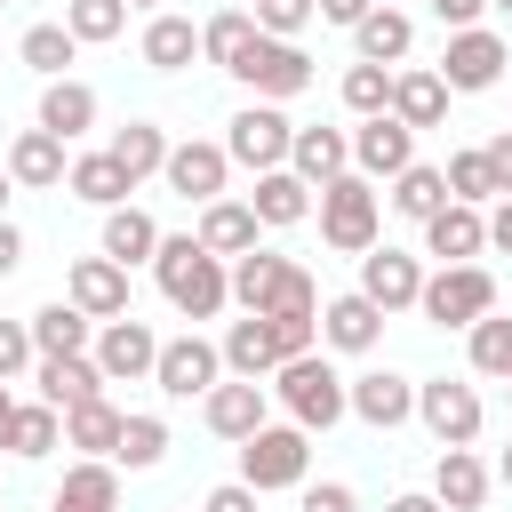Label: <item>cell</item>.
Here are the masks:
<instances>
[{
  "instance_id": "obj_14",
  "label": "cell",
  "mask_w": 512,
  "mask_h": 512,
  "mask_svg": "<svg viewBox=\"0 0 512 512\" xmlns=\"http://www.w3.org/2000/svg\"><path fill=\"white\" fill-rule=\"evenodd\" d=\"M344 408H352L360 424L392 432V424H408V416H416V384H408V376H392V368H368V376H352V384H344Z\"/></svg>"
},
{
  "instance_id": "obj_5",
  "label": "cell",
  "mask_w": 512,
  "mask_h": 512,
  "mask_svg": "<svg viewBox=\"0 0 512 512\" xmlns=\"http://www.w3.org/2000/svg\"><path fill=\"white\" fill-rule=\"evenodd\" d=\"M424 320L432 328H472V320H488L496 312V280L480 272V264H448V272H432L424 280Z\"/></svg>"
},
{
  "instance_id": "obj_37",
  "label": "cell",
  "mask_w": 512,
  "mask_h": 512,
  "mask_svg": "<svg viewBox=\"0 0 512 512\" xmlns=\"http://www.w3.org/2000/svg\"><path fill=\"white\" fill-rule=\"evenodd\" d=\"M392 208H400V216H416V224H424V216H440V208H448V176H440V168H424V160H408V168L392 176Z\"/></svg>"
},
{
  "instance_id": "obj_52",
  "label": "cell",
  "mask_w": 512,
  "mask_h": 512,
  "mask_svg": "<svg viewBox=\"0 0 512 512\" xmlns=\"http://www.w3.org/2000/svg\"><path fill=\"white\" fill-rule=\"evenodd\" d=\"M480 8H488V0H432V16H440L448 32H472V24H480Z\"/></svg>"
},
{
  "instance_id": "obj_55",
  "label": "cell",
  "mask_w": 512,
  "mask_h": 512,
  "mask_svg": "<svg viewBox=\"0 0 512 512\" xmlns=\"http://www.w3.org/2000/svg\"><path fill=\"white\" fill-rule=\"evenodd\" d=\"M488 248H504V256H512V200L488 216Z\"/></svg>"
},
{
  "instance_id": "obj_51",
  "label": "cell",
  "mask_w": 512,
  "mask_h": 512,
  "mask_svg": "<svg viewBox=\"0 0 512 512\" xmlns=\"http://www.w3.org/2000/svg\"><path fill=\"white\" fill-rule=\"evenodd\" d=\"M200 512H256V488H248V480H224V488H216Z\"/></svg>"
},
{
  "instance_id": "obj_39",
  "label": "cell",
  "mask_w": 512,
  "mask_h": 512,
  "mask_svg": "<svg viewBox=\"0 0 512 512\" xmlns=\"http://www.w3.org/2000/svg\"><path fill=\"white\" fill-rule=\"evenodd\" d=\"M248 40H256V16H240V8H224V16H208V24H200V56H208L216 72H232Z\"/></svg>"
},
{
  "instance_id": "obj_2",
  "label": "cell",
  "mask_w": 512,
  "mask_h": 512,
  "mask_svg": "<svg viewBox=\"0 0 512 512\" xmlns=\"http://www.w3.org/2000/svg\"><path fill=\"white\" fill-rule=\"evenodd\" d=\"M312 328H320V320H296V312H248V320H232V336H224L216 352H224V368L264 376V368H280V360H304V352H312Z\"/></svg>"
},
{
  "instance_id": "obj_53",
  "label": "cell",
  "mask_w": 512,
  "mask_h": 512,
  "mask_svg": "<svg viewBox=\"0 0 512 512\" xmlns=\"http://www.w3.org/2000/svg\"><path fill=\"white\" fill-rule=\"evenodd\" d=\"M376 0H312V16H328V24H360Z\"/></svg>"
},
{
  "instance_id": "obj_19",
  "label": "cell",
  "mask_w": 512,
  "mask_h": 512,
  "mask_svg": "<svg viewBox=\"0 0 512 512\" xmlns=\"http://www.w3.org/2000/svg\"><path fill=\"white\" fill-rule=\"evenodd\" d=\"M352 160H360V176H400V168L416 160V128H400L392 112H376V120L352 136Z\"/></svg>"
},
{
  "instance_id": "obj_25",
  "label": "cell",
  "mask_w": 512,
  "mask_h": 512,
  "mask_svg": "<svg viewBox=\"0 0 512 512\" xmlns=\"http://www.w3.org/2000/svg\"><path fill=\"white\" fill-rule=\"evenodd\" d=\"M8 184H32V192L64 184V144H56L48 128H24V136L8 144Z\"/></svg>"
},
{
  "instance_id": "obj_12",
  "label": "cell",
  "mask_w": 512,
  "mask_h": 512,
  "mask_svg": "<svg viewBox=\"0 0 512 512\" xmlns=\"http://www.w3.org/2000/svg\"><path fill=\"white\" fill-rule=\"evenodd\" d=\"M496 80H504V40L480 32V24H472V32H448L440 88H464V96H472V88H496Z\"/></svg>"
},
{
  "instance_id": "obj_10",
  "label": "cell",
  "mask_w": 512,
  "mask_h": 512,
  "mask_svg": "<svg viewBox=\"0 0 512 512\" xmlns=\"http://www.w3.org/2000/svg\"><path fill=\"white\" fill-rule=\"evenodd\" d=\"M216 368H224V352L208 344V336H176V344H160V360H152V384L168 392V400H208L216 392Z\"/></svg>"
},
{
  "instance_id": "obj_23",
  "label": "cell",
  "mask_w": 512,
  "mask_h": 512,
  "mask_svg": "<svg viewBox=\"0 0 512 512\" xmlns=\"http://www.w3.org/2000/svg\"><path fill=\"white\" fill-rule=\"evenodd\" d=\"M208 432H224V440H248V432H264V384H256V376H240V384H216V392H208Z\"/></svg>"
},
{
  "instance_id": "obj_61",
  "label": "cell",
  "mask_w": 512,
  "mask_h": 512,
  "mask_svg": "<svg viewBox=\"0 0 512 512\" xmlns=\"http://www.w3.org/2000/svg\"><path fill=\"white\" fill-rule=\"evenodd\" d=\"M128 8H160V0H128Z\"/></svg>"
},
{
  "instance_id": "obj_35",
  "label": "cell",
  "mask_w": 512,
  "mask_h": 512,
  "mask_svg": "<svg viewBox=\"0 0 512 512\" xmlns=\"http://www.w3.org/2000/svg\"><path fill=\"white\" fill-rule=\"evenodd\" d=\"M64 184H72L88 208H120V200L136 192V184L120 176V160H112V152H88V160H72V168H64Z\"/></svg>"
},
{
  "instance_id": "obj_30",
  "label": "cell",
  "mask_w": 512,
  "mask_h": 512,
  "mask_svg": "<svg viewBox=\"0 0 512 512\" xmlns=\"http://www.w3.org/2000/svg\"><path fill=\"white\" fill-rule=\"evenodd\" d=\"M288 176H304V184H328V176H344V160H352V144L336 136V128H296L288 136Z\"/></svg>"
},
{
  "instance_id": "obj_31",
  "label": "cell",
  "mask_w": 512,
  "mask_h": 512,
  "mask_svg": "<svg viewBox=\"0 0 512 512\" xmlns=\"http://www.w3.org/2000/svg\"><path fill=\"white\" fill-rule=\"evenodd\" d=\"M200 248H208V256H248V248H256L248 200H208V208H200Z\"/></svg>"
},
{
  "instance_id": "obj_13",
  "label": "cell",
  "mask_w": 512,
  "mask_h": 512,
  "mask_svg": "<svg viewBox=\"0 0 512 512\" xmlns=\"http://www.w3.org/2000/svg\"><path fill=\"white\" fill-rule=\"evenodd\" d=\"M160 176H168V192L176 200H224V176H232V160H224V144H168V160H160Z\"/></svg>"
},
{
  "instance_id": "obj_54",
  "label": "cell",
  "mask_w": 512,
  "mask_h": 512,
  "mask_svg": "<svg viewBox=\"0 0 512 512\" xmlns=\"http://www.w3.org/2000/svg\"><path fill=\"white\" fill-rule=\"evenodd\" d=\"M16 264H24V232H16V224H8V216H0V280H8V272H16Z\"/></svg>"
},
{
  "instance_id": "obj_46",
  "label": "cell",
  "mask_w": 512,
  "mask_h": 512,
  "mask_svg": "<svg viewBox=\"0 0 512 512\" xmlns=\"http://www.w3.org/2000/svg\"><path fill=\"white\" fill-rule=\"evenodd\" d=\"M8 448H16V456H48V448H56V408H48V400H40V408H16V416H8Z\"/></svg>"
},
{
  "instance_id": "obj_26",
  "label": "cell",
  "mask_w": 512,
  "mask_h": 512,
  "mask_svg": "<svg viewBox=\"0 0 512 512\" xmlns=\"http://www.w3.org/2000/svg\"><path fill=\"white\" fill-rule=\"evenodd\" d=\"M248 216H256V224H304V216H312V184L288 176V168H272V176H256Z\"/></svg>"
},
{
  "instance_id": "obj_17",
  "label": "cell",
  "mask_w": 512,
  "mask_h": 512,
  "mask_svg": "<svg viewBox=\"0 0 512 512\" xmlns=\"http://www.w3.org/2000/svg\"><path fill=\"white\" fill-rule=\"evenodd\" d=\"M424 248H432L440 264H472V256L488 248V216L464 208V200H448L440 216H424Z\"/></svg>"
},
{
  "instance_id": "obj_24",
  "label": "cell",
  "mask_w": 512,
  "mask_h": 512,
  "mask_svg": "<svg viewBox=\"0 0 512 512\" xmlns=\"http://www.w3.org/2000/svg\"><path fill=\"white\" fill-rule=\"evenodd\" d=\"M392 120H400V128H440V120H448L440 72H392Z\"/></svg>"
},
{
  "instance_id": "obj_7",
  "label": "cell",
  "mask_w": 512,
  "mask_h": 512,
  "mask_svg": "<svg viewBox=\"0 0 512 512\" xmlns=\"http://www.w3.org/2000/svg\"><path fill=\"white\" fill-rule=\"evenodd\" d=\"M232 80H248L264 104H280V96H304V88H312V56H304L296 40H264V32H256V40L240 48Z\"/></svg>"
},
{
  "instance_id": "obj_47",
  "label": "cell",
  "mask_w": 512,
  "mask_h": 512,
  "mask_svg": "<svg viewBox=\"0 0 512 512\" xmlns=\"http://www.w3.org/2000/svg\"><path fill=\"white\" fill-rule=\"evenodd\" d=\"M312 24V0H256V32L264 40H296Z\"/></svg>"
},
{
  "instance_id": "obj_27",
  "label": "cell",
  "mask_w": 512,
  "mask_h": 512,
  "mask_svg": "<svg viewBox=\"0 0 512 512\" xmlns=\"http://www.w3.org/2000/svg\"><path fill=\"white\" fill-rule=\"evenodd\" d=\"M320 336H328L336 352H368V344L384 336V312H376V304H368V296L352 288V296H336V304L320 312Z\"/></svg>"
},
{
  "instance_id": "obj_11",
  "label": "cell",
  "mask_w": 512,
  "mask_h": 512,
  "mask_svg": "<svg viewBox=\"0 0 512 512\" xmlns=\"http://www.w3.org/2000/svg\"><path fill=\"white\" fill-rule=\"evenodd\" d=\"M152 360H160V336H152L136 312L104 320V336H96V368H104V384H136V376H152Z\"/></svg>"
},
{
  "instance_id": "obj_22",
  "label": "cell",
  "mask_w": 512,
  "mask_h": 512,
  "mask_svg": "<svg viewBox=\"0 0 512 512\" xmlns=\"http://www.w3.org/2000/svg\"><path fill=\"white\" fill-rule=\"evenodd\" d=\"M104 256H112L120 272H128V264H152V256H160V224H152L144 208H128V200L104 208Z\"/></svg>"
},
{
  "instance_id": "obj_38",
  "label": "cell",
  "mask_w": 512,
  "mask_h": 512,
  "mask_svg": "<svg viewBox=\"0 0 512 512\" xmlns=\"http://www.w3.org/2000/svg\"><path fill=\"white\" fill-rule=\"evenodd\" d=\"M112 160H120V176H128V184H144V176L168 160V136H160L152 120H128V128L112 136Z\"/></svg>"
},
{
  "instance_id": "obj_45",
  "label": "cell",
  "mask_w": 512,
  "mask_h": 512,
  "mask_svg": "<svg viewBox=\"0 0 512 512\" xmlns=\"http://www.w3.org/2000/svg\"><path fill=\"white\" fill-rule=\"evenodd\" d=\"M448 200H464V208H480V200H496V176H488V152H456L448 168Z\"/></svg>"
},
{
  "instance_id": "obj_40",
  "label": "cell",
  "mask_w": 512,
  "mask_h": 512,
  "mask_svg": "<svg viewBox=\"0 0 512 512\" xmlns=\"http://www.w3.org/2000/svg\"><path fill=\"white\" fill-rule=\"evenodd\" d=\"M128 0H64V32L72 40H120Z\"/></svg>"
},
{
  "instance_id": "obj_6",
  "label": "cell",
  "mask_w": 512,
  "mask_h": 512,
  "mask_svg": "<svg viewBox=\"0 0 512 512\" xmlns=\"http://www.w3.org/2000/svg\"><path fill=\"white\" fill-rule=\"evenodd\" d=\"M280 400H288V416H296V432H328L336 416H344V376L328 368V360H280Z\"/></svg>"
},
{
  "instance_id": "obj_41",
  "label": "cell",
  "mask_w": 512,
  "mask_h": 512,
  "mask_svg": "<svg viewBox=\"0 0 512 512\" xmlns=\"http://www.w3.org/2000/svg\"><path fill=\"white\" fill-rule=\"evenodd\" d=\"M72 48H80V40H72L64 24H32V32H24V64H32L40 80H64V64H72Z\"/></svg>"
},
{
  "instance_id": "obj_58",
  "label": "cell",
  "mask_w": 512,
  "mask_h": 512,
  "mask_svg": "<svg viewBox=\"0 0 512 512\" xmlns=\"http://www.w3.org/2000/svg\"><path fill=\"white\" fill-rule=\"evenodd\" d=\"M496 480H504V488H512V448H504V464H496Z\"/></svg>"
},
{
  "instance_id": "obj_28",
  "label": "cell",
  "mask_w": 512,
  "mask_h": 512,
  "mask_svg": "<svg viewBox=\"0 0 512 512\" xmlns=\"http://www.w3.org/2000/svg\"><path fill=\"white\" fill-rule=\"evenodd\" d=\"M120 408L112 400H80V408H64V448H80V456H104L112 464V448H120Z\"/></svg>"
},
{
  "instance_id": "obj_36",
  "label": "cell",
  "mask_w": 512,
  "mask_h": 512,
  "mask_svg": "<svg viewBox=\"0 0 512 512\" xmlns=\"http://www.w3.org/2000/svg\"><path fill=\"white\" fill-rule=\"evenodd\" d=\"M192 56H200V32H192L184 16H152V24H144V64H152V72H184Z\"/></svg>"
},
{
  "instance_id": "obj_49",
  "label": "cell",
  "mask_w": 512,
  "mask_h": 512,
  "mask_svg": "<svg viewBox=\"0 0 512 512\" xmlns=\"http://www.w3.org/2000/svg\"><path fill=\"white\" fill-rule=\"evenodd\" d=\"M304 512H360V496L344 480H320V488H304Z\"/></svg>"
},
{
  "instance_id": "obj_8",
  "label": "cell",
  "mask_w": 512,
  "mask_h": 512,
  "mask_svg": "<svg viewBox=\"0 0 512 512\" xmlns=\"http://www.w3.org/2000/svg\"><path fill=\"white\" fill-rule=\"evenodd\" d=\"M416 416H424V432H432L440 448H472V440H480V392H472V384H448V376L416 384Z\"/></svg>"
},
{
  "instance_id": "obj_1",
  "label": "cell",
  "mask_w": 512,
  "mask_h": 512,
  "mask_svg": "<svg viewBox=\"0 0 512 512\" xmlns=\"http://www.w3.org/2000/svg\"><path fill=\"white\" fill-rule=\"evenodd\" d=\"M152 272H160V296H168L184 320H216V312H224V296H232V272H224V256H208L192 232H184V240H160Z\"/></svg>"
},
{
  "instance_id": "obj_57",
  "label": "cell",
  "mask_w": 512,
  "mask_h": 512,
  "mask_svg": "<svg viewBox=\"0 0 512 512\" xmlns=\"http://www.w3.org/2000/svg\"><path fill=\"white\" fill-rule=\"evenodd\" d=\"M8 416H16V400H8V384H0V448H8Z\"/></svg>"
},
{
  "instance_id": "obj_62",
  "label": "cell",
  "mask_w": 512,
  "mask_h": 512,
  "mask_svg": "<svg viewBox=\"0 0 512 512\" xmlns=\"http://www.w3.org/2000/svg\"><path fill=\"white\" fill-rule=\"evenodd\" d=\"M0 8H8V0H0Z\"/></svg>"
},
{
  "instance_id": "obj_29",
  "label": "cell",
  "mask_w": 512,
  "mask_h": 512,
  "mask_svg": "<svg viewBox=\"0 0 512 512\" xmlns=\"http://www.w3.org/2000/svg\"><path fill=\"white\" fill-rule=\"evenodd\" d=\"M56 512H120L112 464H104V456H80V464L64 472V488H56Z\"/></svg>"
},
{
  "instance_id": "obj_48",
  "label": "cell",
  "mask_w": 512,
  "mask_h": 512,
  "mask_svg": "<svg viewBox=\"0 0 512 512\" xmlns=\"http://www.w3.org/2000/svg\"><path fill=\"white\" fill-rule=\"evenodd\" d=\"M24 360H32V328H24V320H0V384H8Z\"/></svg>"
},
{
  "instance_id": "obj_32",
  "label": "cell",
  "mask_w": 512,
  "mask_h": 512,
  "mask_svg": "<svg viewBox=\"0 0 512 512\" xmlns=\"http://www.w3.org/2000/svg\"><path fill=\"white\" fill-rule=\"evenodd\" d=\"M40 400L48 408H80V400H104V368L96 360H40Z\"/></svg>"
},
{
  "instance_id": "obj_9",
  "label": "cell",
  "mask_w": 512,
  "mask_h": 512,
  "mask_svg": "<svg viewBox=\"0 0 512 512\" xmlns=\"http://www.w3.org/2000/svg\"><path fill=\"white\" fill-rule=\"evenodd\" d=\"M288 120L272 112V104H248V112H232V136H224V160H240V168H256V176H272L280 160H288Z\"/></svg>"
},
{
  "instance_id": "obj_18",
  "label": "cell",
  "mask_w": 512,
  "mask_h": 512,
  "mask_svg": "<svg viewBox=\"0 0 512 512\" xmlns=\"http://www.w3.org/2000/svg\"><path fill=\"white\" fill-rule=\"evenodd\" d=\"M72 312L120 320V312H128V272H120L112 256H80V264H72Z\"/></svg>"
},
{
  "instance_id": "obj_34",
  "label": "cell",
  "mask_w": 512,
  "mask_h": 512,
  "mask_svg": "<svg viewBox=\"0 0 512 512\" xmlns=\"http://www.w3.org/2000/svg\"><path fill=\"white\" fill-rule=\"evenodd\" d=\"M352 40H360V64H392V56H408L416 24H408L400 8H368V16L352 24Z\"/></svg>"
},
{
  "instance_id": "obj_60",
  "label": "cell",
  "mask_w": 512,
  "mask_h": 512,
  "mask_svg": "<svg viewBox=\"0 0 512 512\" xmlns=\"http://www.w3.org/2000/svg\"><path fill=\"white\" fill-rule=\"evenodd\" d=\"M488 8H504V16H512V0H488Z\"/></svg>"
},
{
  "instance_id": "obj_3",
  "label": "cell",
  "mask_w": 512,
  "mask_h": 512,
  "mask_svg": "<svg viewBox=\"0 0 512 512\" xmlns=\"http://www.w3.org/2000/svg\"><path fill=\"white\" fill-rule=\"evenodd\" d=\"M320 240L336 256H368L376 248V192H368V176H328L320 184Z\"/></svg>"
},
{
  "instance_id": "obj_44",
  "label": "cell",
  "mask_w": 512,
  "mask_h": 512,
  "mask_svg": "<svg viewBox=\"0 0 512 512\" xmlns=\"http://www.w3.org/2000/svg\"><path fill=\"white\" fill-rule=\"evenodd\" d=\"M344 104H352L360 120L392 112V72H384V64H352V72H344Z\"/></svg>"
},
{
  "instance_id": "obj_56",
  "label": "cell",
  "mask_w": 512,
  "mask_h": 512,
  "mask_svg": "<svg viewBox=\"0 0 512 512\" xmlns=\"http://www.w3.org/2000/svg\"><path fill=\"white\" fill-rule=\"evenodd\" d=\"M384 512H440V504H432V496H392Z\"/></svg>"
},
{
  "instance_id": "obj_42",
  "label": "cell",
  "mask_w": 512,
  "mask_h": 512,
  "mask_svg": "<svg viewBox=\"0 0 512 512\" xmlns=\"http://www.w3.org/2000/svg\"><path fill=\"white\" fill-rule=\"evenodd\" d=\"M112 456H120L128 472L160 464V456H168V424H160V416H128V424H120V448H112Z\"/></svg>"
},
{
  "instance_id": "obj_15",
  "label": "cell",
  "mask_w": 512,
  "mask_h": 512,
  "mask_svg": "<svg viewBox=\"0 0 512 512\" xmlns=\"http://www.w3.org/2000/svg\"><path fill=\"white\" fill-rule=\"evenodd\" d=\"M296 264L288 256H264V248H248V256H232V296L248 304V312H280L288 296H296Z\"/></svg>"
},
{
  "instance_id": "obj_21",
  "label": "cell",
  "mask_w": 512,
  "mask_h": 512,
  "mask_svg": "<svg viewBox=\"0 0 512 512\" xmlns=\"http://www.w3.org/2000/svg\"><path fill=\"white\" fill-rule=\"evenodd\" d=\"M40 128H48L56 144H72L80 128H96V88H88V80H48V88H40Z\"/></svg>"
},
{
  "instance_id": "obj_59",
  "label": "cell",
  "mask_w": 512,
  "mask_h": 512,
  "mask_svg": "<svg viewBox=\"0 0 512 512\" xmlns=\"http://www.w3.org/2000/svg\"><path fill=\"white\" fill-rule=\"evenodd\" d=\"M0 200H8V160H0Z\"/></svg>"
},
{
  "instance_id": "obj_43",
  "label": "cell",
  "mask_w": 512,
  "mask_h": 512,
  "mask_svg": "<svg viewBox=\"0 0 512 512\" xmlns=\"http://www.w3.org/2000/svg\"><path fill=\"white\" fill-rule=\"evenodd\" d=\"M472 368L512 384V320H496V312H488V320H472Z\"/></svg>"
},
{
  "instance_id": "obj_16",
  "label": "cell",
  "mask_w": 512,
  "mask_h": 512,
  "mask_svg": "<svg viewBox=\"0 0 512 512\" xmlns=\"http://www.w3.org/2000/svg\"><path fill=\"white\" fill-rule=\"evenodd\" d=\"M360 296H368L376 312H400V304H416V296H424V272H416V256H400V248H368V256H360Z\"/></svg>"
},
{
  "instance_id": "obj_50",
  "label": "cell",
  "mask_w": 512,
  "mask_h": 512,
  "mask_svg": "<svg viewBox=\"0 0 512 512\" xmlns=\"http://www.w3.org/2000/svg\"><path fill=\"white\" fill-rule=\"evenodd\" d=\"M480 152H488V176H496V192L512 200V128H504V136H488Z\"/></svg>"
},
{
  "instance_id": "obj_20",
  "label": "cell",
  "mask_w": 512,
  "mask_h": 512,
  "mask_svg": "<svg viewBox=\"0 0 512 512\" xmlns=\"http://www.w3.org/2000/svg\"><path fill=\"white\" fill-rule=\"evenodd\" d=\"M480 496H488V464H480L472 448H440V464H432V504H440V512H480Z\"/></svg>"
},
{
  "instance_id": "obj_4",
  "label": "cell",
  "mask_w": 512,
  "mask_h": 512,
  "mask_svg": "<svg viewBox=\"0 0 512 512\" xmlns=\"http://www.w3.org/2000/svg\"><path fill=\"white\" fill-rule=\"evenodd\" d=\"M304 464H312V432H296V424H264V432L240 440V480H248L256 496H264V488H296Z\"/></svg>"
},
{
  "instance_id": "obj_33",
  "label": "cell",
  "mask_w": 512,
  "mask_h": 512,
  "mask_svg": "<svg viewBox=\"0 0 512 512\" xmlns=\"http://www.w3.org/2000/svg\"><path fill=\"white\" fill-rule=\"evenodd\" d=\"M24 328H32V352H40V360H72V352L88 344V312H72V304H40Z\"/></svg>"
}]
</instances>
